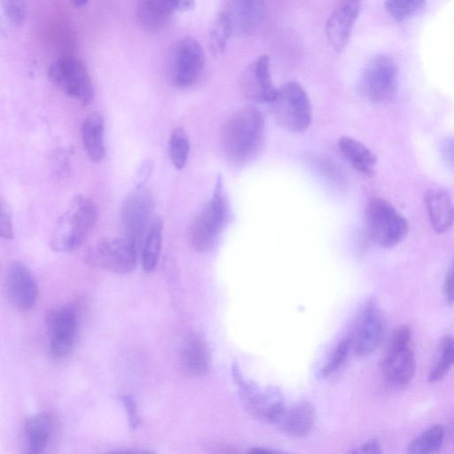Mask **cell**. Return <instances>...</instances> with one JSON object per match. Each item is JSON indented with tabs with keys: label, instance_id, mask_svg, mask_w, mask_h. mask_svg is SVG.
Wrapping results in <instances>:
<instances>
[{
	"label": "cell",
	"instance_id": "obj_1",
	"mask_svg": "<svg viewBox=\"0 0 454 454\" xmlns=\"http://www.w3.org/2000/svg\"><path fill=\"white\" fill-rule=\"evenodd\" d=\"M264 118L255 107L237 110L225 121L222 129V145L227 159L242 164L255 156L264 137Z\"/></svg>",
	"mask_w": 454,
	"mask_h": 454
},
{
	"label": "cell",
	"instance_id": "obj_2",
	"mask_svg": "<svg viewBox=\"0 0 454 454\" xmlns=\"http://www.w3.org/2000/svg\"><path fill=\"white\" fill-rule=\"evenodd\" d=\"M97 218L95 203L81 194L74 196L52 229L51 248L56 252L76 250L92 231Z\"/></svg>",
	"mask_w": 454,
	"mask_h": 454
},
{
	"label": "cell",
	"instance_id": "obj_3",
	"mask_svg": "<svg viewBox=\"0 0 454 454\" xmlns=\"http://www.w3.org/2000/svg\"><path fill=\"white\" fill-rule=\"evenodd\" d=\"M276 122L291 132L306 130L312 121L309 98L303 87L296 82H288L278 89L270 103Z\"/></svg>",
	"mask_w": 454,
	"mask_h": 454
},
{
	"label": "cell",
	"instance_id": "obj_4",
	"mask_svg": "<svg viewBox=\"0 0 454 454\" xmlns=\"http://www.w3.org/2000/svg\"><path fill=\"white\" fill-rule=\"evenodd\" d=\"M365 224L369 238L384 248H391L401 243L409 231L406 218L381 198H373L368 202Z\"/></svg>",
	"mask_w": 454,
	"mask_h": 454
},
{
	"label": "cell",
	"instance_id": "obj_5",
	"mask_svg": "<svg viewBox=\"0 0 454 454\" xmlns=\"http://www.w3.org/2000/svg\"><path fill=\"white\" fill-rule=\"evenodd\" d=\"M138 247L127 237L97 241L84 254L85 262L98 269L123 275L131 272L137 263Z\"/></svg>",
	"mask_w": 454,
	"mask_h": 454
},
{
	"label": "cell",
	"instance_id": "obj_6",
	"mask_svg": "<svg viewBox=\"0 0 454 454\" xmlns=\"http://www.w3.org/2000/svg\"><path fill=\"white\" fill-rule=\"evenodd\" d=\"M51 82L68 97L82 105L94 98V88L84 63L74 57H61L49 67Z\"/></svg>",
	"mask_w": 454,
	"mask_h": 454
},
{
	"label": "cell",
	"instance_id": "obj_7",
	"mask_svg": "<svg viewBox=\"0 0 454 454\" xmlns=\"http://www.w3.org/2000/svg\"><path fill=\"white\" fill-rule=\"evenodd\" d=\"M397 76L398 68L391 58L376 56L364 68L358 81V91L372 102H387L395 94Z\"/></svg>",
	"mask_w": 454,
	"mask_h": 454
},
{
	"label": "cell",
	"instance_id": "obj_8",
	"mask_svg": "<svg viewBox=\"0 0 454 454\" xmlns=\"http://www.w3.org/2000/svg\"><path fill=\"white\" fill-rule=\"evenodd\" d=\"M226 218L227 203L218 182L212 198L192 223L190 240L193 248L200 252L210 249L221 233Z\"/></svg>",
	"mask_w": 454,
	"mask_h": 454
},
{
	"label": "cell",
	"instance_id": "obj_9",
	"mask_svg": "<svg viewBox=\"0 0 454 454\" xmlns=\"http://www.w3.org/2000/svg\"><path fill=\"white\" fill-rule=\"evenodd\" d=\"M153 196L144 186L131 192L121 205V221L125 237L136 243L138 248L153 218Z\"/></svg>",
	"mask_w": 454,
	"mask_h": 454
},
{
	"label": "cell",
	"instance_id": "obj_10",
	"mask_svg": "<svg viewBox=\"0 0 454 454\" xmlns=\"http://www.w3.org/2000/svg\"><path fill=\"white\" fill-rule=\"evenodd\" d=\"M205 52L200 43L192 37L182 38L176 45L171 80L178 88H187L197 82L205 67Z\"/></svg>",
	"mask_w": 454,
	"mask_h": 454
},
{
	"label": "cell",
	"instance_id": "obj_11",
	"mask_svg": "<svg viewBox=\"0 0 454 454\" xmlns=\"http://www.w3.org/2000/svg\"><path fill=\"white\" fill-rule=\"evenodd\" d=\"M386 331L381 310L373 301L367 302L355 323L350 338L351 348L357 356L372 354L380 345Z\"/></svg>",
	"mask_w": 454,
	"mask_h": 454
},
{
	"label": "cell",
	"instance_id": "obj_12",
	"mask_svg": "<svg viewBox=\"0 0 454 454\" xmlns=\"http://www.w3.org/2000/svg\"><path fill=\"white\" fill-rule=\"evenodd\" d=\"M45 322L51 356L56 358L66 356L75 341L78 329L76 314L69 308L53 309L47 312Z\"/></svg>",
	"mask_w": 454,
	"mask_h": 454
},
{
	"label": "cell",
	"instance_id": "obj_13",
	"mask_svg": "<svg viewBox=\"0 0 454 454\" xmlns=\"http://www.w3.org/2000/svg\"><path fill=\"white\" fill-rule=\"evenodd\" d=\"M7 297L10 303L20 310L31 309L38 296V286L30 269L20 261L8 266L5 277Z\"/></svg>",
	"mask_w": 454,
	"mask_h": 454
},
{
	"label": "cell",
	"instance_id": "obj_14",
	"mask_svg": "<svg viewBox=\"0 0 454 454\" xmlns=\"http://www.w3.org/2000/svg\"><path fill=\"white\" fill-rule=\"evenodd\" d=\"M270 57L267 54L258 56L245 70L241 77V88L250 100L260 103H270L278 91L270 74Z\"/></svg>",
	"mask_w": 454,
	"mask_h": 454
},
{
	"label": "cell",
	"instance_id": "obj_15",
	"mask_svg": "<svg viewBox=\"0 0 454 454\" xmlns=\"http://www.w3.org/2000/svg\"><path fill=\"white\" fill-rule=\"evenodd\" d=\"M233 375L248 411L256 418L272 422L285 405L279 394L275 390H261L257 386L247 382L238 368H233Z\"/></svg>",
	"mask_w": 454,
	"mask_h": 454
},
{
	"label": "cell",
	"instance_id": "obj_16",
	"mask_svg": "<svg viewBox=\"0 0 454 454\" xmlns=\"http://www.w3.org/2000/svg\"><path fill=\"white\" fill-rule=\"evenodd\" d=\"M360 5L361 0H340L327 20L325 35L334 51L340 52L348 45Z\"/></svg>",
	"mask_w": 454,
	"mask_h": 454
},
{
	"label": "cell",
	"instance_id": "obj_17",
	"mask_svg": "<svg viewBox=\"0 0 454 454\" xmlns=\"http://www.w3.org/2000/svg\"><path fill=\"white\" fill-rule=\"evenodd\" d=\"M380 369L388 384L394 387H405L416 371L413 351L409 345L397 346L389 343L380 362Z\"/></svg>",
	"mask_w": 454,
	"mask_h": 454
},
{
	"label": "cell",
	"instance_id": "obj_18",
	"mask_svg": "<svg viewBox=\"0 0 454 454\" xmlns=\"http://www.w3.org/2000/svg\"><path fill=\"white\" fill-rule=\"evenodd\" d=\"M233 33L247 34L255 29L266 16L264 0H229L225 11Z\"/></svg>",
	"mask_w": 454,
	"mask_h": 454
},
{
	"label": "cell",
	"instance_id": "obj_19",
	"mask_svg": "<svg viewBox=\"0 0 454 454\" xmlns=\"http://www.w3.org/2000/svg\"><path fill=\"white\" fill-rule=\"evenodd\" d=\"M315 418L313 406L304 402L292 406L285 404L272 422L287 434L301 437L311 432Z\"/></svg>",
	"mask_w": 454,
	"mask_h": 454
},
{
	"label": "cell",
	"instance_id": "obj_20",
	"mask_svg": "<svg viewBox=\"0 0 454 454\" xmlns=\"http://www.w3.org/2000/svg\"><path fill=\"white\" fill-rule=\"evenodd\" d=\"M180 363L184 371L192 377L205 375L210 366V354L204 339L198 333H190L180 348Z\"/></svg>",
	"mask_w": 454,
	"mask_h": 454
},
{
	"label": "cell",
	"instance_id": "obj_21",
	"mask_svg": "<svg viewBox=\"0 0 454 454\" xmlns=\"http://www.w3.org/2000/svg\"><path fill=\"white\" fill-rule=\"evenodd\" d=\"M53 425V418L50 413L38 412L29 416L23 426L25 451L28 454L42 453L48 445Z\"/></svg>",
	"mask_w": 454,
	"mask_h": 454
},
{
	"label": "cell",
	"instance_id": "obj_22",
	"mask_svg": "<svg viewBox=\"0 0 454 454\" xmlns=\"http://www.w3.org/2000/svg\"><path fill=\"white\" fill-rule=\"evenodd\" d=\"M425 205L433 229L448 231L454 223V205L450 195L441 189H430L425 194Z\"/></svg>",
	"mask_w": 454,
	"mask_h": 454
},
{
	"label": "cell",
	"instance_id": "obj_23",
	"mask_svg": "<svg viewBox=\"0 0 454 454\" xmlns=\"http://www.w3.org/2000/svg\"><path fill=\"white\" fill-rule=\"evenodd\" d=\"M104 130L105 120L98 112L90 113L82 123V142L89 159L93 162L101 161L106 155Z\"/></svg>",
	"mask_w": 454,
	"mask_h": 454
},
{
	"label": "cell",
	"instance_id": "obj_24",
	"mask_svg": "<svg viewBox=\"0 0 454 454\" xmlns=\"http://www.w3.org/2000/svg\"><path fill=\"white\" fill-rule=\"evenodd\" d=\"M338 148L342 156L356 171L367 176L374 175L376 156L363 143L344 136L339 139Z\"/></svg>",
	"mask_w": 454,
	"mask_h": 454
},
{
	"label": "cell",
	"instance_id": "obj_25",
	"mask_svg": "<svg viewBox=\"0 0 454 454\" xmlns=\"http://www.w3.org/2000/svg\"><path fill=\"white\" fill-rule=\"evenodd\" d=\"M176 10L170 0H139L137 20L147 31L161 29Z\"/></svg>",
	"mask_w": 454,
	"mask_h": 454
},
{
	"label": "cell",
	"instance_id": "obj_26",
	"mask_svg": "<svg viewBox=\"0 0 454 454\" xmlns=\"http://www.w3.org/2000/svg\"><path fill=\"white\" fill-rule=\"evenodd\" d=\"M163 221L160 216H153L147 227L142 241L141 261L144 270L153 272L159 262L162 243Z\"/></svg>",
	"mask_w": 454,
	"mask_h": 454
},
{
	"label": "cell",
	"instance_id": "obj_27",
	"mask_svg": "<svg viewBox=\"0 0 454 454\" xmlns=\"http://www.w3.org/2000/svg\"><path fill=\"white\" fill-rule=\"evenodd\" d=\"M444 430L442 426L429 427L415 438L408 447V452L412 454H427L436 452L442 447Z\"/></svg>",
	"mask_w": 454,
	"mask_h": 454
},
{
	"label": "cell",
	"instance_id": "obj_28",
	"mask_svg": "<svg viewBox=\"0 0 454 454\" xmlns=\"http://www.w3.org/2000/svg\"><path fill=\"white\" fill-rule=\"evenodd\" d=\"M169 159L176 169H183L190 153V141L186 132L182 128L172 130L168 139Z\"/></svg>",
	"mask_w": 454,
	"mask_h": 454
},
{
	"label": "cell",
	"instance_id": "obj_29",
	"mask_svg": "<svg viewBox=\"0 0 454 454\" xmlns=\"http://www.w3.org/2000/svg\"><path fill=\"white\" fill-rule=\"evenodd\" d=\"M233 33L231 20L225 11L219 12L211 27L209 38L215 54L223 53Z\"/></svg>",
	"mask_w": 454,
	"mask_h": 454
},
{
	"label": "cell",
	"instance_id": "obj_30",
	"mask_svg": "<svg viewBox=\"0 0 454 454\" xmlns=\"http://www.w3.org/2000/svg\"><path fill=\"white\" fill-rule=\"evenodd\" d=\"M441 357L431 371L428 381L434 383L441 380L454 364V337L446 336L442 340Z\"/></svg>",
	"mask_w": 454,
	"mask_h": 454
},
{
	"label": "cell",
	"instance_id": "obj_31",
	"mask_svg": "<svg viewBox=\"0 0 454 454\" xmlns=\"http://www.w3.org/2000/svg\"><path fill=\"white\" fill-rule=\"evenodd\" d=\"M426 0H386L385 7L396 20H403L415 14Z\"/></svg>",
	"mask_w": 454,
	"mask_h": 454
},
{
	"label": "cell",
	"instance_id": "obj_32",
	"mask_svg": "<svg viewBox=\"0 0 454 454\" xmlns=\"http://www.w3.org/2000/svg\"><path fill=\"white\" fill-rule=\"evenodd\" d=\"M351 348L349 337L342 339L332 352L325 364L322 368V375L329 376L335 372L345 362Z\"/></svg>",
	"mask_w": 454,
	"mask_h": 454
},
{
	"label": "cell",
	"instance_id": "obj_33",
	"mask_svg": "<svg viewBox=\"0 0 454 454\" xmlns=\"http://www.w3.org/2000/svg\"><path fill=\"white\" fill-rule=\"evenodd\" d=\"M5 14L13 25H20L27 16L25 0H5Z\"/></svg>",
	"mask_w": 454,
	"mask_h": 454
},
{
	"label": "cell",
	"instance_id": "obj_34",
	"mask_svg": "<svg viewBox=\"0 0 454 454\" xmlns=\"http://www.w3.org/2000/svg\"><path fill=\"white\" fill-rule=\"evenodd\" d=\"M119 397L125 410L129 427L131 429H137L140 424V417L136 401L133 396L129 394H121Z\"/></svg>",
	"mask_w": 454,
	"mask_h": 454
},
{
	"label": "cell",
	"instance_id": "obj_35",
	"mask_svg": "<svg viewBox=\"0 0 454 454\" xmlns=\"http://www.w3.org/2000/svg\"><path fill=\"white\" fill-rule=\"evenodd\" d=\"M0 235L5 239H11L13 237L12 215L8 204L4 201L1 202Z\"/></svg>",
	"mask_w": 454,
	"mask_h": 454
},
{
	"label": "cell",
	"instance_id": "obj_36",
	"mask_svg": "<svg viewBox=\"0 0 454 454\" xmlns=\"http://www.w3.org/2000/svg\"><path fill=\"white\" fill-rule=\"evenodd\" d=\"M441 154L443 161L454 169V137H449L443 141Z\"/></svg>",
	"mask_w": 454,
	"mask_h": 454
},
{
	"label": "cell",
	"instance_id": "obj_37",
	"mask_svg": "<svg viewBox=\"0 0 454 454\" xmlns=\"http://www.w3.org/2000/svg\"><path fill=\"white\" fill-rule=\"evenodd\" d=\"M443 291L448 303L454 305V261L446 275Z\"/></svg>",
	"mask_w": 454,
	"mask_h": 454
},
{
	"label": "cell",
	"instance_id": "obj_38",
	"mask_svg": "<svg viewBox=\"0 0 454 454\" xmlns=\"http://www.w3.org/2000/svg\"><path fill=\"white\" fill-rule=\"evenodd\" d=\"M176 12H187L195 5V0H170Z\"/></svg>",
	"mask_w": 454,
	"mask_h": 454
},
{
	"label": "cell",
	"instance_id": "obj_39",
	"mask_svg": "<svg viewBox=\"0 0 454 454\" xmlns=\"http://www.w3.org/2000/svg\"><path fill=\"white\" fill-rule=\"evenodd\" d=\"M356 452L360 453H381L380 445L376 441H371L360 447V450Z\"/></svg>",
	"mask_w": 454,
	"mask_h": 454
},
{
	"label": "cell",
	"instance_id": "obj_40",
	"mask_svg": "<svg viewBox=\"0 0 454 454\" xmlns=\"http://www.w3.org/2000/svg\"><path fill=\"white\" fill-rule=\"evenodd\" d=\"M153 165L150 162H145L139 174H138V184L137 187L144 186L145 182L148 179V176L152 173Z\"/></svg>",
	"mask_w": 454,
	"mask_h": 454
},
{
	"label": "cell",
	"instance_id": "obj_41",
	"mask_svg": "<svg viewBox=\"0 0 454 454\" xmlns=\"http://www.w3.org/2000/svg\"><path fill=\"white\" fill-rule=\"evenodd\" d=\"M72 5L74 7L80 8L84 6L89 0H69Z\"/></svg>",
	"mask_w": 454,
	"mask_h": 454
}]
</instances>
